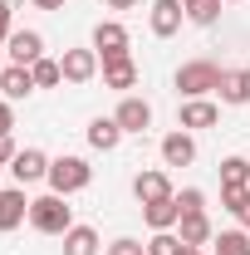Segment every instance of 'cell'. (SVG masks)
Instances as JSON below:
<instances>
[{
	"label": "cell",
	"instance_id": "8992f818",
	"mask_svg": "<svg viewBox=\"0 0 250 255\" xmlns=\"http://www.w3.org/2000/svg\"><path fill=\"white\" fill-rule=\"evenodd\" d=\"M59 69H64V84H89L98 69H103V59H98L94 49H64Z\"/></svg>",
	"mask_w": 250,
	"mask_h": 255
},
{
	"label": "cell",
	"instance_id": "7402d4cb",
	"mask_svg": "<svg viewBox=\"0 0 250 255\" xmlns=\"http://www.w3.org/2000/svg\"><path fill=\"white\" fill-rule=\"evenodd\" d=\"M221 187H250V162L246 157H226L221 162Z\"/></svg>",
	"mask_w": 250,
	"mask_h": 255
},
{
	"label": "cell",
	"instance_id": "ac0fdd59",
	"mask_svg": "<svg viewBox=\"0 0 250 255\" xmlns=\"http://www.w3.org/2000/svg\"><path fill=\"white\" fill-rule=\"evenodd\" d=\"M123 142V128H118V118H94L89 123V147H98V152H113Z\"/></svg>",
	"mask_w": 250,
	"mask_h": 255
},
{
	"label": "cell",
	"instance_id": "83f0119b",
	"mask_svg": "<svg viewBox=\"0 0 250 255\" xmlns=\"http://www.w3.org/2000/svg\"><path fill=\"white\" fill-rule=\"evenodd\" d=\"M108 255H147V246H142V241H132V236H118V241L108 246Z\"/></svg>",
	"mask_w": 250,
	"mask_h": 255
},
{
	"label": "cell",
	"instance_id": "4fadbf2b",
	"mask_svg": "<svg viewBox=\"0 0 250 255\" xmlns=\"http://www.w3.org/2000/svg\"><path fill=\"white\" fill-rule=\"evenodd\" d=\"M34 94V74L25 64H5V74H0V98H10V103H20V98Z\"/></svg>",
	"mask_w": 250,
	"mask_h": 255
},
{
	"label": "cell",
	"instance_id": "5bb4252c",
	"mask_svg": "<svg viewBox=\"0 0 250 255\" xmlns=\"http://www.w3.org/2000/svg\"><path fill=\"white\" fill-rule=\"evenodd\" d=\"M132 84H137V64H132V54L103 59V89H118V94H127Z\"/></svg>",
	"mask_w": 250,
	"mask_h": 255
},
{
	"label": "cell",
	"instance_id": "277c9868",
	"mask_svg": "<svg viewBox=\"0 0 250 255\" xmlns=\"http://www.w3.org/2000/svg\"><path fill=\"white\" fill-rule=\"evenodd\" d=\"M182 20H187V5L182 0H152L147 5V25H152L157 39H172V34L182 30Z\"/></svg>",
	"mask_w": 250,
	"mask_h": 255
},
{
	"label": "cell",
	"instance_id": "7c38bea8",
	"mask_svg": "<svg viewBox=\"0 0 250 255\" xmlns=\"http://www.w3.org/2000/svg\"><path fill=\"white\" fill-rule=\"evenodd\" d=\"M10 172H15L20 187H30V182H39V177H49V157H44L39 147H25V152H15Z\"/></svg>",
	"mask_w": 250,
	"mask_h": 255
},
{
	"label": "cell",
	"instance_id": "5b68a950",
	"mask_svg": "<svg viewBox=\"0 0 250 255\" xmlns=\"http://www.w3.org/2000/svg\"><path fill=\"white\" fill-rule=\"evenodd\" d=\"M30 221V196L25 187H0V236L5 231H15V226Z\"/></svg>",
	"mask_w": 250,
	"mask_h": 255
},
{
	"label": "cell",
	"instance_id": "e575fe53",
	"mask_svg": "<svg viewBox=\"0 0 250 255\" xmlns=\"http://www.w3.org/2000/svg\"><path fill=\"white\" fill-rule=\"evenodd\" d=\"M246 89H250V69H246Z\"/></svg>",
	"mask_w": 250,
	"mask_h": 255
},
{
	"label": "cell",
	"instance_id": "3957f363",
	"mask_svg": "<svg viewBox=\"0 0 250 255\" xmlns=\"http://www.w3.org/2000/svg\"><path fill=\"white\" fill-rule=\"evenodd\" d=\"M216 84H221V69L211 59H191L177 69V94L182 98H206V94H216Z\"/></svg>",
	"mask_w": 250,
	"mask_h": 255
},
{
	"label": "cell",
	"instance_id": "cb8c5ba5",
	"mask_svg": "<svg viewBox=\"0 0 250 255\" xmlns=\"http://www.w3.org/2000/svg\"><path fill=\"white\" fill-rule=\"evenodd\" d=\"M211 246H216V255H250V236L246 231H221Z\"/></svg>",
	"mask_w": 250,
	"mask_h": 255
},
{
	"label": "cell",
	"instance_id": "44dd1931",
	"mask_svg": "<svg viewBox=\"0 0 250 255\" xmlns=\"http://www.w3.org/2000/svg\"><path fill=\"white\" fill-rule=\"evenodd\" d=\"M221 206L241 221V231H250V187H221Z\"/></svg>",
	"mask_w": 250,
	"mask_h": 255
},
{
	"label": "cell",
	"instance_id": "ffe728a7",
	"mask_svg": "<svg viewBox=\"0 0 250 255\" xmlns=\"http://www.w3.org/2000/svg\"><path fill=\"white\" fill-rule=\"evenodd\" d=\"M64 255H98V231L94 226H69L64 231Z\"/></svg>",
	"mask_w": 250,
	"mask_h": 255
},
{
	"label": "cell",
	"instance_id": "d4e9b609",
	"mask_svg": "<svg viewBox=\"0 0 250 255\" xmlns=\"http://www.w3.org/2000/svg\"><path fill=\"white\" fill-rule=\"evenodd\" d=\"M221 5H226V0H191V5H187V20H191V25H216V20H221Z\"/></svg>",
	"mask_w": 250,
	"mask_h": 255
},
{
	"label": "cell",
	"instance_id": "ba28073f",
	"mask_svg": "<svg viewBox=\"0 0 250 255\" xmlns=\"http://www.w3.org/2000/svg\"><path fill=\"white\" fill-rule=\"evenodd\" d=\"M94 54H98V59H118V54H127V30L118 25V20H98V25H94Z\"/></svg>",
	"mask_w": 250,
	"mask_h": 255
},
{
	"label": "cell",
	"instance_id": "f1b7e54d",
	"mask_svg": "<svg viewBox=\"0 0 250 255\" xmlns=\"http://www.w3.org/2000/svg\"><path fill=\"white\" fill-rule=\"evenodd\" d=\"M10 20H15V5H10V0H0V44H5V39H10Z\"/></svg>",
	"mask_w": 250,
	"mask_h": 255
},
{
	"label": "cell",
	"instance_id": "d590c367",
	"mask_svg": "<svg viewBox=\"0 0 250 255\" xmlns=\"http://www.w3.org/2000/svg\"><path fill=\"white\" fill-rule=\"evenodd\" d=\"M0 74H5V64H0Z\"/></svg>",
	"mask_w": 250,
	"mask_h": 255
},
{
	"label": "cell",
	"instance_id": "7a4b0ae2",
	"mask_svg": "<svg viewBox=\"0 0 250 255\" xmlns=\"http://www.w3.org/2000/svg\"><path fill=\"white\" fill-rule=\"evenodd\" d=\"M44 182H49V191H59V196H74V191H84L94 182V167L84 157H69V152H64V157L49 162V177H44Z\"/></svg>",
	"mask_w": 250,
	"mask_h": 255
},
{
	"label": "cell",
	"instance_id": "1f68e13d",
	"mask_svg": "<svg viewBox=\"0 0 250 255\" xmlns=\"http://www.w3.org/2000/svg\"><path fill=\"white\" fill-rule=\"evenodd\" d=\"M34 10H64V0H30Z\"/></svg>",
	"mask_w": 250,
	"mask_h": 255
},
{
	"label": "cell",
	"instance_id": "836d02e7",
	"mask_svg": "<svg viewBox=\"0 0 250 255\" xmlns=\"http://www.w3.org/2000/svg\"><path fill=\"white\" fill-rule=\"evenodd\" d=\"M177 255H201V246H182V251H177Z\"/></svg>",
	"mask_w": 250,
	"mask_h": 255
},
{
	"label": "cell",
	"instance_id": "52a82bcc",
	"mask_svg": "<svg viewBox=\"0 0 250 255\" xmlns=\"http://www.w3.org/2000/svg\"><path fill=\"white\" fill-rule=\"evenodd\" d=\"M5 54H10V64H25L30 69L34 59H44V34L39 30H15L5 39Z\"/></svg>",
	"mask_w": 250,
	"mask_h": 255
},
{
	"label": "cell",
	"instance_id": "8fae6325",
	"mask_svg": "<svg viewBox=\"0 0 250 255\" xmlns=\"http://www.w3.org/2000/svg\"><path fill=\"white\" fill-rule=\"evenodd\" d=\"M221 123V108L211 103V98H187L182 103V113H177V128H216Z\"/></svg>",
	"mask_w": 250,
	"mask_h": 255
},
{
	"label": "cell",
	"instance_id": "9a60e30c",
	"mask_svg": "<svg viewBox=\"0 0 250 255\" xmlns=\"http://www.w3.org/2000/svg\"><path fill=\"white\" fill-rule=\"evenodd\" d=\"M132 191H137V201H142V206H147V201H167V196H177V191H172V177H167V172H137V182H132Z\"/></svg>",
	"mask_w": 250,
	"mask_h": 255
},
{
	"label": "cell",
	"instance_id": "4316f807",
	"mask_svg": "<svg viewBox=\"0 0 250 255\" xmlns=\"http://www.w3.org/2000/svg\"><path fill=\"white\" fill-rule=\"evenodd\" d=\"M177 206H182V216H191V211H206V191H201V187L177 191Z\"/></svg>",
	"mask_w": 250,
	"mask_h": 255
},
{
	"label": "cell",
	"instance_id": "d6986e66",
	"mask_svg": "<svg viewBox=\"0 0 250 255\" xmlns=\"http://www.w3.org/2000/svg\"><path fill=\"white\" fill-rule=\"evenodd\" d=\"M221 103H250V89H246V69H221V84H216Z\"/></svg>",
	"mask_w": 250,
	"mask_h": 255
},
{
	"label": "cell",
	"instance_id": "d6a6232c",
	"mask_svg": "<svg viewBox=\"0 0 250 255\" xmlns=\"http://www.w3.org/2000/svg\"><path fill=\"white\" fill-rule=\"evenodd\" d=\"M137 0H108V10H132Z\"/></svg>",
	"mask_w": 250,
	"mask_h": 255
},
{
	"label": "cell",
	"instance_id": "603a6c76",
	"mask_svg": "<svg viewBox=\"0 0 250 255\" xmlns=\"http://www.w3.org/2000/svg\"><path fill=\"white\" fill-rule=\"evenodd\" d=\"M30 74H34V89H54V84H64L59 59H34V64H30Z\"/></svg>",
	"mask_w": 250,
	"mask_h": 255
},
{
	"label": "cell",
	"instance_id": "6da1fadb",
	"mask_svg": "<svg viewBox=\"0 0 250 255\" xmlns=\"http://www.w3.org/2000/svg\"><path fill=\"white\" fill-rule=\"evenodd\" d=\"M30 226L39 231V236H64V231L74 226L69 196H59V191H44V196H34V201H30Z\"/></svg>",
	"mask_w": 250,
	"mask_h": 255
},
{
	"label": "cell",
	"instance_id": "484cf974",
	"mask_svg": "<svg viewBox=\"0 0 250 255\" xmlns=\"http://www.w3.org/2000/svg\"><path fill=\"white\" fill-rule=\"evenodd\" d=\"M177 251H182V236H172V231H152L147 255H177Z\"/></svg>",
	"mask_w": 250,
	"mask_h": 255
},
{
	"label": "cell",
	"instance_id": "9c48e42d",
	"mask_svg": "<svg viewBox=\"0 0 250 255\" xmlns=\"http://www.w3.org/2000/svg\"><path fill=\"white\" fill-rule=\"evenodd\" d=\"M162 162L167 167H191L196 162V137H191L187 128H177V132L162 137Z\"/></svg>",
	"mask_w": 250,
	"mask_h": 255
},
{
	"label": "cell",
	"instance_id": "f546056e",
	"mask_svg": "<svg viewBox=\"0 0 250 255\" xmlns=\"http://www.w3.org/2000/svg\"><path fill=\"white\" fill-rule=\"evenodd\" d=\"M10 128H15V108L10 98H0V137H10Z\"/></svg>",
	"mask_w": 250,
	"mask_h": 255
},
{
	"label": "cell",
	"instance_id": "4dcf8cb0",
	"mask_svg": "<svg viewBox=\"0 0 250 255\" xmlns=\"http://www.w3.org/2000/svg\"><path fill=\"white\" fill-rule=\"evenodd\" d=\"M15 152H20V147H15V137H0V167H10Z\"/></svg>",
	"mask_w": 250,
	"mask_h": 255
},
{
	"label": "cell",
	"instance_id": "e0dca14e",
	"mask_svg": "<svg viewBox=\"0 0 250 255\" xmlns=\"http://www.w3.org/2000/svg\"><path fill=\"white\" fill-rule=\"evenodd\" d=\"M177 231H182V246H211V241H216V231H211V221H206V211L182 216V221H177Z\"/></svg>",
	"mask_w": 250,
	"mask_h": 255
},
{
	"label": "cell",
	"instance_id": "8d00e7d4",
	"mask_svg": "<svg viewBox=\"0 0 250 255\" xmlns=\"http://www.w3.org/2000/svg\"><path fill=\"white\" fill-rule=\"evenodd\" d=\"M182 5H191V0H182Z\"/></svg>",
	"mask_w": 250,
	"mask_h": 255
},
{
	"label": "cell",
	"instance_id": "2e32d148",
	"mask_svg": "<svg viewBox=\"0 0 250 255\" xmlns=\"http://www.w3.org/2000/svg\"><path fill=\"white\" fill-rule=\"evenodd\" d=\"M142 221L152 226V231H172V226L182 221V206H177V196H167V201H147V206H142Z\"/></svg>",
	"mask_w": 250,
	"mask_h": 255
},
{
	"label": "cell",
	"instance_id": "30bf717a",
	"mask_svg": "<svg viewBox=\"0 0 250 255\" xmlns=\"http://www.w3.org/2000/svg\"><path fill=\"white\" fill-rule=\"evenodd\" d=\"M113 118H118V128H123V132H147V128H152V103L127 94L123 103H118V113H113Z\"/></svg>",
	"mask_w": 250,
	"mask_h": 255
}]
</instances>
